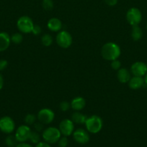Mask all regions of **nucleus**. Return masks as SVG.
<instances>
[{"label":"nucleus","mask_w":147,"mask_h":147,"mask_svg":"<svg viewBox=\"0 0 147 147\" xmlns=\"http://www.w3.org/2000/svg\"><path fill=\"white\" fill-rule=\"evenodd\" d=\"M121 55V49L117 43L108 42L103 45L101 49V55L108 61H112L119 58Z\"/></svg>","instance_id":"obj_1"},{"label":"nucleus","mask_w":147,"mask_h":147,"mask_svg":"<svg viewBox=\"0 0 147 147\" xmlns=\"http://www.w3.org/2000/svg\"><path fill=\"white\" fill-rule=\"evenodd\" d=\"M84 125L86 127V130L89 133L96 134L102 130V127H103V121L100 116H97V115H92L89 117H87Z\"/></svg>","instance_id":"obj_2"},{"label":"nucleus","mask_w":147,"mask_h":147,"mask_svg":"<svg viewBox=\"0 0 147 147\" xmlns=\"http://www.w3.org/2000/svg\"><path fill=\"white\" fill-rule=\"evenodd\" d=\"M61 137V134L59 128L54 126H49L46 128L42 132V138L43 141L49 144H54L59 142V139Z\"/></svg>","instance_id":"obj_3"},{"label":"nucleus","mask_w":147,"mask_h":147,"mask_svg":"<svg viewBox=\"0 0 147 147\" xmlns=\"http://www.w3.org/2000/svg\"><path fill=\"white\" fill-rule=\"evenodd\" d=\"M35 24L33 20L28 16H22L17 20V27L19 31L23 34L32 33Z\"/></svg>","instance_id":"obj_4"},{"label":"nucleus","mask_w":147,"mask_h":147,"mask_svg":"<svg viewBox=\"0 0 147 147\" xmlns=\"http://www.w3.org/2000/svg\"><path fill=\"white\" fill-rule=\"evenodd\" d=\"M56 41L59 47L63 49H67L72 45L73 38L69 32L66 30H61L56 34Z\"/></svg>","instance_id":"obj_5"},{"label":"nucleus","mask_w":147,"mask_h":147,"mask_svg":"<svg viewBox=\"0 0 147 147\" xmlns=\"http://www.w3.org/2000/svg\"><path fill=\"white\" fill-rule=\"evenodd\" d=\"M125 17L130 25H138L142 20V13L139 9L136 7H131L127 11Z\"/></svg>","instance_id":"obj_6"},{"label":"nucleus","mask_w":147,"mask_h":147,"mask_svg":"<svg viewBox=\"0 0 147 147\" xmlns=\"http://www.w3.org/2000/svg\"><path fill=\"white\" fill-rule=\"evenodd\" d=\"M55 113L48 108L40 109L37 114V119L39 122L44 125H48L54 121Z\"/></svg>","instance_id":"obj_7"},{"label":"nucleus","mask_w":147,"mask_h":147,"mask_svg":"<svg viewBox=\"0 0 147 147\" xmlns=\"http://www.w3.org/2000/svg\"><path fill=\"white\" fill-rule=\"evenodd\" d=\"M15 130V123L10 116H3L0 119V131L6 134H11Z\"/></svg>","instance_id":"obj_8"},{"label":"nucleus","mask_w":147,"mask_h":147,"mask_svg":"<svg viewBox=\"0 0 147 147\" xmlns=\"http://www.w3.org/2000/svg\"><path fill=\"white\" fill-rule=\"evenodd\" d=\"M31 131L32 130L30 126L27 124L21 125L16 129L14 136L19 143H23L29 140Z\"/></svg>","instance_id":"obj_9"},{"label":"nucleus","mask_w":147,"mask_h":147,"mask_svg":"<svg viewBox=\"0 0 147 147\" xmlns=\"http://www.w3.org/2000/svg\"><path fill=\"white\" fill-rule=\"evenodd\" d=\"M59 129L62 136H69L74 131V123L71 119H65L59 123Z\"/></svg>","instance_id":"obj_10"},{"label":"nucleus","mask_w":147,"mask_h":147,"mask_svg":"<svg viewBox=\"0 0 147 147\" xmlns=\"http://www.w3.org/2000/svg\"><path fill=\"white\" fill-rule=\"evenodd\" d=\"M72 136L75 142L79 144H87L90 139L89 133L84 129H78L74 130V133L72 134Z\"/></svg>","instance_id":"obj_11"},{"label":"nucleus","mask_w":147,"mask_h":147,"mask_svg":"<svg viewBox=\"0 0 147 147\" xmlns=\"http://www.w3.org/2000/svg\"><path fill=\"white\" fill-rule=\"evenodd\" d=\"M131 73L133 76L143 77L147 73L146 64L141 61L135 62L131 67Z\"/></svg>","instance_id":"obj_12"},{"label":"nucleus","mask_w":147,"mask_h":147,"mask_svg":"<svg viewBox=\"0 0 147 147\" xmlns=\"http://www.w3.org/2000/svg\"><path fill=\"white\" fill-rule=\"evenodd\" d=\"M71 109L75 111H81L86 106V100L82 96H76L71 101Z\"/></svg>","instance_id":"obj_13"},{"label":"nucleus","mask_w":147,"mask_h":147,"mask_svg":"<svg viewBox=\"0 0 147 147\" xmlns=\"http://www.w3.org/2000/svg\"><path fill=\"white\" fill-rule=\"evenodd\" d=\"M62 27H63L62 22L56 17H52L47 22L48 29L53 32H60L62 30Z\"/></svg>","instance_id":"obj_14"},{"label":"nucleus","mask_w":147,"mask_h":147,"mask_svg":"<svg viewBox=\"0 0 147 147\" xmlns=\"http://www.w3.org/2000/svg\"><path fill=\"white\" fill-rule=\"evenodd\" d=\"M11 43L10 35L6 32H0V52H4L9 48Z\"/></svg>","instance_id":"obj_15"},{"label":"nucleus","mask_w":147,"mask_h":147,"mask_svg":"<svg viewBox=\"0 0 147 147\" xmlns=\"http://www.w3.org/2000/svg\"><path fill=\"white\" fill-rule=\"evenodd\" d=\"M131 78V71L125 67H121L117 71V78L121 83H127Z\"/></svg>","instance_id":"obj_16"},{"label":"nucleus","mask_w":147,"mask_h":147,"mask_svg":"<svg viewBox=\"0 0 147 147\" xmlns=\"http://www.w3.org/2000/svg\"><path fill=\"white\" fill-rule=\"evenodd\" d=\"M128 86L132 90H138L141 87H143L145 83L144 82V78L143 77H139V76H133L131 78L130 80L128 81Z\"/></svg>","instance_id":"obj_17"},{"label":"nucleus","mask_w":147,"mask_h":147,"mask_svg":"<svg viewBox=\"0 0 147 147\" xmlns=\"http://www.w3.org/2000/svg\"><path fill=\"white\" fill-rule=\"evenodd\" d=\"M87 116H85L80 111H75L74 113H72L71 115V120L74 123L77 124H84L86 122Z\"/></svg>","instance_id":"obj_18"},{"label":"nucleus","mask_w":147,"mask_h":147,"mask_svg":"<svg viewBox=\"0 0 147 147\" xmlns=\"http://www.w3.org/2000/svg\"><path fill=\"white\" fill-rule=\"evenodd\" d=\"M143 30L138 25L132 26L131 30V37L134 41H138L143 37Z\"/></svg>","instance_id":"obj_19"},{"label":"nucleus","mask_w":147,"mask_h":147,"mask_svg":"<svg viewBox=\"0 0 147 147\" xmlns=\"http://www.w3.org/2000/svg\"><path fill=\"white\" fill-rule=\"evenodd\" d=\"M53 37L50 34L46 33V34H43L41 37V43L45 47H50L53 44Z\"/></svg>","instance_id":"obj_20"},{"label":"nucleus","mask_w":147,"mask_h":147,"mask_svg":"<svg viewBox=\"0 0 147 147\" xmlns=\"http://www.w3.org/2000/svg\"><path fill=\"white\" fill-rule=\"evenodd\" d=\"M28 141H30L33 144H37V143H39L40 142V133L36 131H32Z\"/></svg>","instance_id":"obj_21"},{"label":"nucleus","mask_w":147,"mask_h":147,"mask_svg":"<svg viewBox=\"0 0 147 147\" xmlns=\"http://www.w3.org/2000/svg\"><path fill=\"white\" fill-rule=\"evenodd\" d=\"M5 143L8 147H15L19 144L17 140L16 139L15 136L9 134V136L6 138Z\"/></svg>","instance_id":"obj_22"},{"label":"nucleus","mask_w":147,"mask_h":147,"mask_svg":"<svg viewBox=\"0 0 147 147\" xmlns=\"http://www.w3.org/2000/svg\"><path fill=\"white\" fill-rule=\"evenodd\" d=\"M37 116L33 114V113H28V114L24 116V123L28 126H31V125H33L37 121Z\"/></svg>","instance_id":"obj_23"},{"label":"nucleus","mask_w":147,"mask_h":147,"mask_svg":"<svg viewBox=\"0 0 147 147\" xmlns=\"http://www.w3.org/2000/svg\"><path fill=\"white\" fill-rule=\"evenodd\" d=\"M10 37H11V42H13L16 45L20 44L23 40V35L20 32L14 33L10 36Z\"/></svg>","instance_id":"obj_24"},{"label":"nucleus","mask_w":147,"mask_h":147,"mask_svg":"<svg viewBox=\"0 0 147 147\" xmlns=\"http://www.w3.org/2000/svg\"><path fill=\"white\" fill-rule=\"evenodd\" d=\"M42 7H43V9L46 10V11H51L54 7L53 0H43Z\"/></svg>","instance_id":"obj_25"},{"label":"nucleus","mask_w":147,"mask_h":147,"mask_svg":"<svg viewBox=\"0 0 147 147\" xmlns=\"http://www.w3.org/2000/svg\"><path fill=\"white\" fill-rule=\"evenodd\" d=\"M59 109L61 111H68L71 109V103L66 100H63V101L61 102L60 104H59Z\"/></svg>","instance_id":"obj_26"},{"label":"nucleus","mask_w":147,"mask_h":147,"mask_svg":"<svg viewBox=\"0 0 147 147\" xmlns=\"http://www.w3.org/2000/svg\"><path fill=\"white\" fill-rule=\"evenodd\" d=\"M57 143L59 147H67L69 144V140H68L67 136H61Z\"/></svg>","instance_id":"obj_27"},{"label":"nucleus","mask_w":147,"mask_h":147,"mask_svg":"<svg viewBox=\"0 0 147 147\" xmlns=\"http://www.w3.org/2000/svg\"><path fill=\"white\" fill-rule=\"evenodd\" d=\"M110 66L111 67H112V70H117V71H118L120 68H121L120 61L118 60V59H117V60H112V61H111Z\"/></svg>","instance_id":"obj_28"},{"label":"nucleus","mask_w":147,"mask_h":147,"mask_svg":"<svg viewBox=\"0 0 147 147\" xmlns=\"http://www.w3.org/2000/svg\"><path fill=\"white\" fill-rule=\"evenodd\" d=\"M44 126H45V125L43 124V123H40V122H39V121L38 122H35V123L33 124L35 131L39 132V133H40V132H43V131L45 129Z\"/></svg>","instance_id":"obj_29"},{"label":"nucleus","mask_w":147,"mask_h":147,"mask_svg":"<svg viewBox=\"0 0 147 147\" xmlns=\"http://www.w3.org/2000/svg\"><path fill=\"white\" fill-rule=\"evenodd\" d=\"M41 32H42L41 27L39 25H37V24H35L34 27H33L32 33H33L34 35H39V34H40Z\"/></svg>","instance_id":"obj_30"},{"label":"nucleus","mask_w":147,"mask_h":147,"mask_svg":"<svg viewBox=\"0 0 147 147\" xmlns=\"http://www.w3.org/2000/svg\"><path fill=\"white\" fill-rule=\"evenodd\" d=\"M7 66H8V62L7 60H4V59L0 60V71L5 70Z\"/></svg>","instance_id":"obj_31"},{"label":"nucleus","mask_w":147,"mask_h":147,"mask_svg":"<svg viewBox=\"0 0 147 147\" xmlns=\"http://www.w3.org/2000/svg\"><path fill=\"white\" fill-rule=\"evenodd\" d=\"M105 4L110 7H114L116 5L118 2V0H104Z\"/></svg>","instance_id":"obj_32"},{"label":"nucleus","mask_w":147,"mask_h":147,"mask_svg":"<svg viewBox=\"0 0 147 147\" xmlns=\"http://www.w3.org/2000/svg\"><path fill=\"white\" fill-rule=\"evenodd\" d=\"M35 147H51V146H50V144H49L48 143H47L46 142H40L37 144H35Z\"/></svg>","instance_id":"obj_33"},{"label":"nucleus","mask_w":147,"mask_h":147,"mask_svg":"<svg viewBox=\"0 0 147 147\" xmlns=\"http://www.w3.org/2000/svg\"><path fill=\"white\" fill-rule=\"evenodd\" d=\"M15 147H33L32 145L26 143V142H23V143H19Z\"/></svg>","instance_id":"obj_34"},{"label":"nucleus","mask_w":147,"mask_h":147,"mask_svg":"<svg viewBox=\"0 0 147 147\" xmlns=\"http://www.w3.org/2000/svg\"><path fill=\"white\" fill-rule=\"evenodd\" d=\"M3 86H4V78L0 73V90L3 88Z\"/></svg>","instance_id":"obj_35"},{"label":"nucleus","mask_w":147,"mask_h":147,"mask_svg":"<svg viewBox=\"0 0 147 147\" xmlns=\"http://www.w3.org/2000/svg\"><path fill=\"white\" fill-rule=\"evenodd\" d=\"M144 82H145V84L147 85V73L145 75V78H144Z\"/></svg>","instance_id":"obj_36"},{"label":"nucleus","mask_w":147,"mask_h":147,"mask_svg":"<svg viewBox=\"0 0 147 147\" xmlns=\"http://www.w3.org/2000/svg\"><path fill=\"white\" fill-rule=\"evenodd\" d=\"M146 29H147V24H146Z\"/></svg>","instance_id":"obj_37"},{"label":"nucleus","mask_w":147,"mask_h":147,"mask_svg":"<svg viewBox=\"0 0 147 147\" xmlns=\"http://www.w3.org/2000/svg\"><path fill=\"white\" fill-rule=\"evenodd\" d=\"M146 65H147V63H146Z\"/></svg>","instance_id":"obj_38"}]
</instances>
